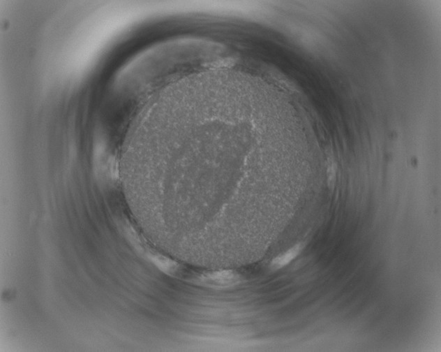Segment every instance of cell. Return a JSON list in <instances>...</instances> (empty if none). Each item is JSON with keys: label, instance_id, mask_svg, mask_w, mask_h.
<instances>
[{"label": "cell", "instance_id": "obj_2", "mask_svg": "<svg viewBox=\"0 0 441 352\" xmlns=\"http://www.w3.org/2000/svg\"><path fill=\"white\" fill-rule=\"evenodd\" d=\"M328 186L330 188H334L337 182V165L333 161H330L328 162Z\"/></svg>", "mask_w": 441, "mask_h": 352}, {"label": "cell", "instance_id": "obj_1", "mask_svg": "<svg viewBox=\"0 0 441 352\" xmlns=\"http://www.w3.org/2000/svg\"><path fill=\"white\" fill-rule=\"evenodd\" d=\"M303 247H304L303 244H297L288 251L274 258L271 264V267L274 270L284 267L298 256V255L302 251Z\"/></svg>", "mask_w": 441, "mask_h": 352}]
</instances>
